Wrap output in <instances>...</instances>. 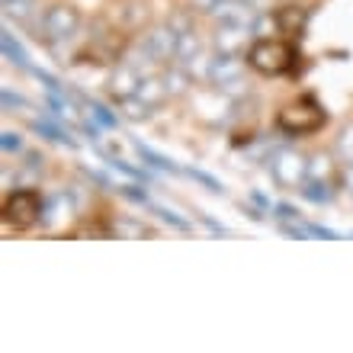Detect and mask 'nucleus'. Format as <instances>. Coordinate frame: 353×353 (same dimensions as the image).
<instances>
[{"label": "nucleus", "mask_w": 353, "mask_h": 353, "mask_svg": "<svg viewBox=\"0 0 353 353\" xmlns=\"http://www.w3.org/2000/svg\"><path fill=\"white\" fill-rule=\"evenodd\" d=\"M296 61V48L289 39H257L248 48V68H254L263 77H279L286 74Z\"/></svg>", "instance_id": "obj_1"}, {"label": "nucleus", "mask_w": 353, "mask_h": 353, "mask_svg": "<svg viewBox=\"0 0 353 353\" xmlns=\"http://www.w3.org/2000/svg\"><path fill=\"white\" fill-rule=\"evenodd\" d=\"M77 32H81V10L71 7V3H55V7H48L39 17L36 36L42 42H48L52 48L68 46L71 39H77Z\"/></svg>", "instance_id": "obj_2"}, {"label": "nucleus", "mask_w": 353, "mask_h": 353, "mask_svg": "<svg viewBox=\"0 0 353 353\" xmlns=\"http://www.w3.org/2000/svg\"><path fill=\"white\" fill-rule=\"evenodd\" d=\"M325 119H327L325 110L315 100H299L276 112V129L283 135H312V132L325 125Z\"/></svg>", "instance_id": "obj_3"}, {"label": "nucleus", "mask_w": 353, "mask_h": 353, "mask_svg": "<svg viewBox=\"0 0 353 353\" xmlns=\"http://www.w3.org/2000/svg\"><path fill=\"white\" fill-rule=\"evenodd\" d=\"M42 219V193L39 190H13V193L3 199V225L17 228V232H26Z\"/></svg>", "instance_id": "obj_4"}, {"label": "nucleus", "mask_w": 353, "mask_h": 353, "mask_svg": "<svg viewBox=\"0 0 353 353\" xmlns=\"http://www.w3.org/2000/svg\"><path fill=\"white\" fill-rule=\"evenodd\" d=\"M270 174L283 190H302L308 180V158L292 148H283L270 158Z\"/></svg>", "instance_id": "obj_5"}, {"label": "nucleus", "mask_w": 353, "mask_h": 353, "mask_svg": "<svg viewBox=\"0 0 353 353\" xmlns=\"http://www.w3.org/2000/svg\"><path fill=\"white\" fill-rule=\"evenodd\" d=\"M244 61H241V55H232V52H215L212 61H209V81L219 90L228 93V97H234V93L241 90L238 84H241V77H244Z\"/></svg>", "instance_id": "obj_6"}, {"label": "nucleus", "mask_w": 353, "mask_h": 353, "mask_svg": "<svg viewBox=\"0 0 353 353\" xmlns=\"http://www.w3.org/2000/svg\"><path fill=\"white\" fill-rule=\"evenodd\" d=\"M145 74H148V68L141 65L139 58H129V61H122V65L112 71V77H110V93H112V100H119V103L132 100V97L139 93L141 77H145Z\"/></svg>", "instance_id": "obj_7"}, {"label": "nucleus", "mask_w": 353, "mask_h": 353, "mask_svg": "<svg viewBox=\"0 0 353 353\" xmlns=\"http://www.w3.org/2000/svg\"><path fill=\"white\" fill-rule=\"evenodd\" d=\"M341 161L331 158V154H315L308 158V180L305 186H327V190H337L341 186Z\"/></svg>", "instance_id": "obj_8"}, {"label": "nucleus", "mask_w": 353, "mask_h": 353, "mask_svg": "<svg viewBox=\"0 0 353 353\" xmlns=\"http://www.w3.org/2000/svg\"><path fill=\"white\" fill-rule=\"evenodd\" d=\"M305 10L296 7V3H286V7H276V13H273V26H276V32H283L286 39H296L302 29H305Z\"/></svg>", "instance_id": "obj_9"}, {"label": "nucleus", "mask_w": 353, "mask_h": 353, "mask_svg": "<svg viewBox=\"0 0 353 353\" xmlns=\"http://www.w3.org/2000/svg\"><path fill=\"white\" fill-rule=\"evenodd\" d=\"M334 158L341 161V168H350V164H353V122H350V125H344V129H341V135H337Z\"/></svg>", "instance_id": "obj_10"}, {"label": "nucleus", "mask_w": 353, "mask_h": 353, "mask_svg": "<svg viewBox=\"0 0 353 353\" xmlns=\"http://www.w3.org/2000/svg\"><path fill=\"white\" fill-rule=\"evenodd\" d=\"M341 186H344V190H350V193H353V164H350V168H344V170H341Z\"/></svg>", "instance_id": "obj_11"}]
</instances>
